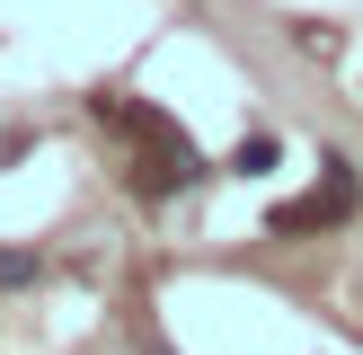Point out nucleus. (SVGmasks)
Listing matches in <instances>:
<instances>
[{
  "mask_svg": "<svg viewBox=\"0 0 363 355\" xmlns=\"http://www.w3.org/2000/svg\"><path fill=\"white\" fill-rule=\"evenodd\" d=\"M319 169H328V187H319V195L275 204V222H266L275 240H284V231H319V222H346V213H354V169H346V160H319Z\"/></svg>",
  "mask_w": 363,
  "mask_h": 355,
  "instance_id": "1",
  "label": "nucleus"
},
{
  "mask_svg": "<svg viewBox=\"0 0 363 355\" xmlns=\"http://www.w3.org/2000/svg\"><path fill=\"white\" fill-rule=\"evenodd\" d=\"M275 160H284V142H275V133H248L240 151H230V169H240V178H266Z\"/></svg>",
  "mask_w": 363,
  "mask_h": 355,
  "instance_id": "2",
  "label": "nucleus"
},
{
  "mask_svg": "<svg viewBox=\"0 0 363 355\" xmlns=\"http://www.w3.org/2000/svg\"><path fill=\"white\" fill-rule=\"evenodd\" d=\"M45 275V258H27V248H0V293H9V284H35Z\"/></svg>",
  "mask_w": 363,
  "mask_h": 355,
  "instance_id": "3",
  "label": "nucleus"
},
{
  "mask_svg": "<svg viewBox=\"0 0 363 355\" xmlns=\"http://www.w3.org/2000/svg\"><path fill=\"white\" fill-rule=\"evenodd\" d=\"M151 355H169V346H151Z\"/></svg>",
  "mask_w": 363,
  "mask_h": 355,
  "instance_id": "4",
  "label": "nucleus"
}]
</instances>
